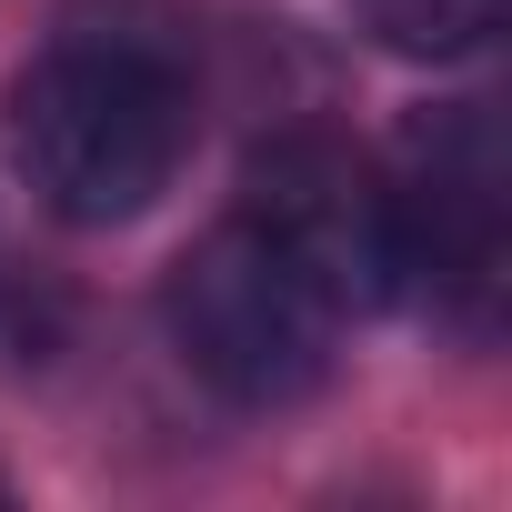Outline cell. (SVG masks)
Returning <instances> with one entry per match:
<instances>
[{
    "label": "cell",
    "mask_w": 512,
    "mask_h": 512,
    "mask_svg": "<svg viewBox=\"0 0 512 512\" xmlns=\"http://www.w3.org/2000/svg\"><path fill=\"white\" fill-rule=\"evenodd\" d=\"M191 131H201V71H191L181 21L151 0L61 21V41L11 81V161L81 231L141 221L181 181Z\"/></svg>",
    "instance_id": "6da1fadb"
},
{
    "label": "cell",
    "mask_w": 512,
    "mask_h": 512,
    "mask_svg": "<svg viewBox=\"0 0 512 512\" xmlns=\"http://www.w3.org/2000/svg\"><path fill=\"white\" fill-rule=\"evenodd\" d=\"M161 322H171V352L191 382H211L221 402L241 412H292L332 382V342H342V312L302 282V262L262 231V221H221L201 231L171 282H161Z\"/></svg>",
    "instance_id": "7a4b0ae2"
},
{
    "label": "cell",
    "mask_w": 512,
    "mask_h": 512,
    "mask_svg": "<svg viewBox=\"0 0 512 512\" xmlns=\"http://www.w3.org/2000/svg\"><path fill=\"white\" fill-rule=\"evenodd\" d=\"M392 231H402V292L432 322L482 342L502 312V131H492V101H452V111L412 121L402 171H392Z\"/></svg>",
    "instance_id": "3957f363"
},
{
    "label": "cell",
    "mask_w": 512,
    "mask_h": 512,
    "mask_svg": "<svg viewBox=\"0 0 512 512\" xmlns=\"http://www.w3.org/2000/svg\"><path fill=\"white\" fill-rule=\"evenodd\" d=\"M241 221H262L302 282L352 322V312H382L402 302V231H392V181L332 141V131H292V141H262L241 171Z\"/></svg>",
    "instance_id": "277c9868"
},
{
    "label": "cell",
    "mask_w": 512,
    "mask_h": 512,
    "mask_svg": "<svg viewBox=\"0 0 512 512\" xmlns=\"http://www.w3.org/2000/svg\"><path fill=\"white\" fill-rule=\"evenodd\" d=\"M372 31L412 61H462L502 31V0H372Z\"/></svg>",
    "instance_id": "5b68a950"
}]
</instances>
